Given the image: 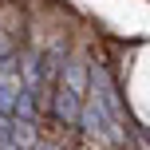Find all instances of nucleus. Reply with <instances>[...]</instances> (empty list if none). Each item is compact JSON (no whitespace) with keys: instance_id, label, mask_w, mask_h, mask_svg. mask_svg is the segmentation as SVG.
<instances>
[{"instance_id":"f257e3e1","label":"nucleus","mask_w":150,"mask_h":150,"mask_svg":"<svg viewBox=\"0 0 150 150\" xmlns=\"http://www.w3.org/2000/svg\"><path fill=\"white\" fill-rule=\"evenodd\" d=\"M55 111H59V119H63V122H75V119H79V103H75V91H71V87H63V91H59V99H55Z\"/></svg>"},{"instance_id":"f03ea898","label":"nucleus","mask_w":150,"mask_h":150,"mask_svg":"<svg viewBox=\"0 0 150 150\" xmlns=\"http://www.w3.org/2000/svg\"><path fill=\"white\" fill-rule=\"evenodd\" d=\"M79 119L87 122V130H103V127H107V119H103V103H91L87 111H79Z\"/></svg>"},{"instance_id":"7ed1b4c3","label":"nucleus","mask_w":150,"mask_h":150,"mask_svg":"<svg viewBox=\"0 0 150 150\" xmlns=\"http://www.w3.org/2000/svg\"><path fill=\"white\" fill-rule=\"evenodd\" d=\"M67 87L79 95V87H83V67H79V63H75V67H67Z\"/></svg>"},{"instance_id":"20e7f679","label":"nucleus","mask_w":150,"mask_h":150,"mask_svg":"<svg viewBox=\"0 0 150 150\" xmlns=\"http://www.w3.org/2000/svg\"><path fill=\"white\" fill-rule=\"evenodd\" d=\"M32 107H36V103H32V91H24V95H20V115H24V119H32Z\"/></svg>"},{"instance_id":"39448f33","label":"nucleus","mask_w":150,"mask_h":150,"mask_svg":"<svg viewBox=\"0 0 150 150\" xmlns=\"http://www.w3.org/2000/svg\"><path fill=\"white\" fill-rule=\"evenodd\" d=\"M44 150H55V146H44Z\"/></svg>"}]
</instances>
